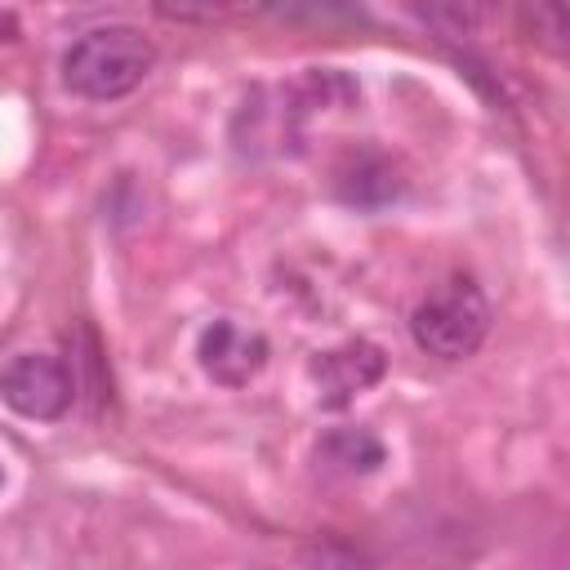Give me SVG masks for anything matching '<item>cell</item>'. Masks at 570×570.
<instances>
[{"label":"cell","mask_w":570,"mask_h":570,"mask_svg":"<svg viewBox=\"0 0 570 570\" xmlns=\"http://www.w3.org/2000/svg\"><path fill=\"white\" fill-rule=\"evenodd\" d=\"M156 62V45L125 22L111 27H94L85 36H76L62 53V80L71 94L89 98V102H111L134 94L147 71Z\"/></svg>","instance_id":"1"},{"label":"cell","mask_w":570,"mask_h":570,"mask_svg":"<svg viewBox=\"0 0 570 570\" xmlns=\"http://www.w3.org/2000/svg\"><path fill=\"white\" fill-rule=\"evenodd\" d=\"M410 334L428 356L463 361L472 356L490 334V303L476 281L450 276L441 281L410 316Z\"/></svg>","instance_id":"2"},{"label":"cell","mask_w":570,"mask_h":570,"mask_svg":"<svg viewBox=\"0 0 570 570\" xmlns=\"http://www.w3.org/2000/svg\"><path fill=\"white\" fill-rule=\"evenodd\" d=\"M0 401L22 419H62L76 401V379L62 356L18 352L0 365Z\"/></svg>","instance_id":"3"},{"label":"cell","mask_w":570,"mask_h":570,"mask_svg":"<svg viewBox=\"0 0 570 570\" xmlns=\"http://www.w3.org/2000/svg\"><path fill=\"white\" fill-rule=\"evenodd\" d=\"M196 356H200V370H205L214 383H223V387H245L249 379L263 374L272 347H267V338H263L258 330H249V325H240V321H232V316H218V321H209V325L200 330Z\"/></svg>","instance_id":"4"},{"label":"cell","mask_w":570,"mask_h":570,"mask_svg":"<svg viewBox=\"0 0 570 570\" xmlns=\"http://www.w3.org/2000/svg\"><path fill=\"white\" fill-rule=\"evenodd\" d=\"M387 370V356L379 343L370 338H347L330 352H316L312 361V387H316V401L325 410H343L347 401H356L361 392H370Z\"/></svg>","instance_id":"5"},{"label":"cell","mask_w":570,"mask_h":570,"mask_svg":"<svg viewBox=\"0 0 570 570\" xmlns=\"http://www.w3.org/2000/svg\"><path fill=\"white\" fill-rule=\"evenodd\" d=\"M334 191H338V200H347L356 209H379L401 196V178H396L392 160H383L379 151H356L334 174Z\"/></svg>","instance_id":"6"},{"label":"cell","mask_w":570,"mask_h":570,"mask_svg":"<svg viewBox=\"0 0 570 570\" xmlns=\"http://www.w3.org/2000/svg\"><path fill=\"white\" fill-rule=\"evenodd\" d=\"M316 459L330 468V472H343V476H365L374 472L383 459H387V445L365 432V428H330L321 441H316Z\"/></svg>","instance_id":"7"},{"label":"cell","mask_w":570,"mask_h":570,"mask_svg":"<svg viewBox=\"0 0 570 570\" xmlns=\"http://www.w3.org/2000/svg\"><path fill=\"white\" fill-rule=\"evenodd\" d=\"M307 557H312V566H321V570H370V561H365L352 543H343V539H321V543L307 548Z\"/></svg>","instance_id":"8"},{"label":"cell","mask_w":570,"mask_h":570,"mask_svg":"<svg viewBox=\"0 0 570 570\" xmlns=\"http://www.w3.org/2000/svg\"><path fill=\"white\" fill-rule=\"evenodd\" d=\"M0 485H4V468H0Z\"/></svg>","instance_id":"9"}]
</instances>
